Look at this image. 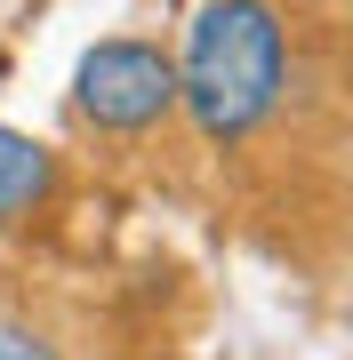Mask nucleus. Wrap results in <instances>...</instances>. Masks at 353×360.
I'll use <instances>...</instances> for the list:
<instances>
[{
	"instance_id": "f257e3e1",
	"label": "nucleus",
	"mask_w": 353,
	"mask_h": 360,
	"mask_svg": "<svg viewBox=\"0 0 353 360\" xmlns=\"http://www.w3.org/2000/svg\"><path fill=\"white\" fill-rule=\"evenodd\" d=\"M289 96V25L273 0H201L177 56V104L209 144H249Z\"/></svg>"
},
{
	"instance_id": "f03ea898",
	"label": "nucleus",
	"mask_w": 353,
	"mask_h": 360,
	"mask_svg": "<svg viewBox=\"0 0 353 360\" xmlns=\"http://www.w3.org/2000/svg\"><path fill=\"white\" fill-rule=\"evenodd\" d=\"M73 104L105 136H144L177 112V65L153 40H97L73 72Z\"/></svg>"
},
{
	"instance_id": "7ed1b4c3",
	"label": "nucleus",
	"mask_w": 353,
	"mask_h": 360,
	"mask_svg": "<svg viewBox=\"0 0 353 360\" xmlns=\"http://www.w3.org/2000/svg\"><path fill=\"white\" fill-rule=\"evenodd\" d=\"M56 193V160L25 129H0V217H32Z\"/></svg>"
},
{
	"instance_id": "20e7f679",
	"label": "nucleus",
	"mask_w": 353,
	"mask_h": 360,
	"mask_svg": "<svg viewBox=\"0 0 353 360\" xmlns=\"http://www.w3.org/2000/svg\"><path fill=\"white\" fill-rule=\"evenodd\" d=\"M0 360H56V352H49V345H32V336H16V328H8V336H0Z\"/></svg>"
}]
</instances>
